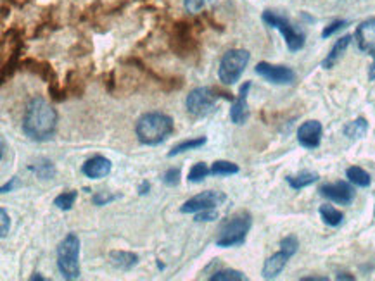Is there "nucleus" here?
I'll use <instances>...</instances> for the list:
<instances>
[{
    "mask_svg": "<svg viewBox=\"0 0 375 281\" xmlns=\"http://www.w3.org/2000/svg\"><path fill=\"white\" fill-rule=\"evenodd\" d=\"M57 270L64 280L80 278V238L75 233L64 236L57 247Z\"/></svg>",
    "mask_w": 375,
    "mask_h": 281,
    "instance_id": "obj_5",
    "label": "nucleus"
},
{
    "mask_svg": "<svg viewBox=\"0 0 375 281\" xmlns=\"http://www.w3.org/2000/svg\"><path fill=\"white\" fill-rule=\"evenodd\" d=\"M211 281H246L247 276L235 270H220L210 276Z\"/></svg>",
    "mask_w": 375,
    "mask_h": 281,
    "instance_id": "obj_29",
    "label": "nucleus"
},
{
    "mask_svg": "<svg viewBox=\"0 0 375 281\" xmlns=\"http://www.w3.org/2000/svg\"><path fill=\"white\" fill-rule=\"evenodd\" d=\"M263 21L268 24V26L275 28L279 30L282 36L285 38V43H287L289 51L291 52H297L304 47V35L301 33L299 30H296L287 19L282 18V16L275 14L272 11H264L263 12Z\"/></svg>",
    "mask_w": 375,
    "mask_h": 281,
    "instance_id": "obj_7",
    "label": "nucleus"
},
{
    "mask_svg": "<svg viewBox=\"0 0 375 281\" xmlns=\"http://www.w3.org/2000/svg\"><path fill=\"white\" fill-rule=\"evenodd\" d=\"M319 181V174L317 173H309V171H304V173L296 174V176H287V183L291 189L301 190L307 189V186L313 185V183Z\"/></svg>",
    "mask_w": 375,
    "mask_h": 281,
    "instance_id": "obj_22",
    "label": "nucleus"
},
{
    "mask_svg": "<svg viewBox=\"0 0 375 281\" xmlns=\"http://www.w3.org/2000/svg\"><path fill=\"white\" fill-rule=\"evenodd\" d=\"M239 166L230 161H215L211 166V174L213 176H230V174H237Z\"/></svg>",
    "mask_w": 375,
    "mask_h": 281,
    "instance_id": "obj_27",
    "label": "nucleus"
},
{
    "mask_svg": "<svg viewBox=\"0 0 375 281\" xmlns=\"http://www.w3.org/2000/svg\"><path fill=\"white\" fill-rule=\"evenodd\" d=\"M252 226V218L247 211H240L228 218L225 225L220 230L218 238H216V245L222 248L228 247H239L246 242V236L250 233Z\"/></svg>",
    "mask_w": 375,
    "mask_h": 281,
    "instance_id": "obj_4",
    "label": "nucleus"
},
{
    "mask_svg": "<svg viewBox=\"0 0 375 281\" xmlns=\"http://www.w3.org/2000/svg\"><path fill=\"white\" fill-rule=\"evenodd\" d=\"M149 190H150V185L148 181H142V185L138 186V195H145V193H149Z\"/></svg>",
    "mask_w": 375,
    "mask_h": 281,
    "instance_id": "obj_42",
    "label": "nucleus"
},
{
    "mask_svg": "<svg viewBox=\"0 0 375 281\" xmlns=\"http://www.w3.org/2000/svg\"><path fill=\"white\" fill-rule=\"evenodd\" d=\"M216 100H218V93H216L215 88L210 87L194 88V90L187 95L185 100L187 111L195 117H205L207 114L215 111Z\"/></svg>",
    "mask_w": 375,
    "mask_h": 281,
    "instance_id": "obj_8",
    "label": "nucleus"
},
{
    "mask_svg": "<svg viewBox=\"0 0 375 281\" xmlns=\"http://www.w3.org/2000/svg\"><path fill=\"white\" fill-rule=\"evenodd\" d=\"M346 176H348L349 183H353L354 186H361V189H366L370 185V174L366 173L365 169L358 168V166H351L348 171H346Z\"/></svg>",
    "mask_w": 375,
    "mask_h": 281,
    "instance_id": "obj_25",
    "label": "nucleus"
},
{
    "mask_svg": "<svg viewBox=\"0 0 375 281\" xmlns=\"http://www.w3.org/2000/svg\"><path fill=\"white\" fill-rule=\"evenodd\" d=\"M76 198H78V191H75V190L64 191V193L57 195L54 201V206L61 211H69V209H73V206H75Z\"/></svg>",
    "mask_w": 375,
    "mask_h": 281,
    "instance_id": "obj_28",
    "label": "nucleus"
},
{
    "mask_svg": "<svg viewBox=\"0 0 375 281\" xmlns=\"http://www.w3.org/2000/svg\"><path fill=\"white\" fill-rule=\"evenodd\" d=\"M301 281H329V278H325V276H304Z\"/></svg>",
    "mask_w": 375,
    "mask_h": 281,
    "instance_id": "obj_43",
    "label": "nucleus"
},
{
    "mask_svg": "<svg viewBox=\"0 0 375 281\" xmlns=\"http://www.w3.org/2000/svg\"><path fill=\"white\" fill-rule=\"evenodd\" d=\"M201 19H202V23L206 24V26L213 28V30H218L220 33H222V31H225V28H223V24L216 21L215 16L211 14V12H202V14H201Z\"/></svg>",
    "mask_w": 375,
    "mask_h": 281,
    "instance_id": "obj_36",
    "label": "nucleus"
},
{
    "mask_svg": "<svg viewBox=\"0 0 375 281\" xmlns=\"http://www.w3.org/2000/svg\"><path fill=\"white\" fill-rule=\"evenodd\" d=\"M369 132V123H366L365 117H358V120L351 121L344 126V135L351 140H358V138H364Z\"/></svg>",
    "mask_w": 375,
    "mask_h": 281,
    "instance_id": "obj_21",
    "label": "nucleus"
},
{
    "mask_svg": "<svg viewBox=\"0 0 375 281\" xmlns=\"http://www.w3.org/2000/svg\"><path fill=\"white\" fill-rule=\"evenodd\" d=\"M0 218H2V230H0V236H2V238H6L7 233H9V228H11L9 216H7L6 209L0 211Z\"/></svg>",
    "mask_w": 375,
    "mask_h": 281,
    "instance_id": "obj_39",
    "label": "nucleus"
},
{
    "mask_svg": "<svg viewBox=\"0 0 375 281\" xmlns=\"http://www.w3.org/2000/svg\"><path fill=\"white\" fill-rule=\"evenodd\" d=\"M289 259H291V255L285 254L284 250L277 252V254H273L272 258H268L264 260V266H263V278L275 280L277 276L284 271V267L287 266Z\"/></svg>",
    "mask_w": 375,
    "mask_h": 281,
    "instance_id": "obj_17",
    "label": "nucleus"
},
{
    "mask_svg": "<svg viewBox=\"0 0 375 281\" xmlns=\"http://www.w3.org/2000/svg\"><path fill=\"white\" fill-rule=\"evenodd\" d=\"M348 26V21H342V19H337V21L330 23L329 26L324 28V31H322V38H329V36H332L336 31L342 30V28Z\"/></svg>",
    "mask_w": 375,
    "mask_h": 281,
    "instance_id": "obj_34",
    "label": "nucleus"
},
{
    "mask_svg": "<svg viewBox=\"0 0 375 281\" xmlns=\"http://www.w3.org/2000/svg\"><path fill=\"white\" fill-rule=\"evenodd\" d=\"M256 75H260L262 78L275 85H289L296 78L294 71H292L291 68L273 66L270 63H260L258 66H256Z\"/></svg>",
    "mask_w": 375,
    "mask_h": 281,
    "instance_id": "obj_11",
    "label": "nucleus"
},
{
    "mask_svg": "<svg viewBox=\"0 0 375 281\" xmlns=\"http://www.w3.org/2000/svg\"><path fill=\"white\" fill-rule=\"evenodd\" d=\"M370 55L374 57V60H372V66H370V69H369V80L375 81V51Z\"/></svg>",
    "mask_w": 375,
    "mask_h": 281,
    "instance_id": "obj_41",
    "label": "nucleus"
},
{
    "mask_svg": "<svg viewBox=\"0 0 375 281\" xmlns=\"http://www.w3.org/2000/svg\"><path fill=\"white\" fill-rule=\"evenodd\" d=\"M354 38H356V43L358 47H360V51L372 54L375 51V18L361 23L360 26L356 28Z\"/></svg>",
    "mask_w": 375,
    "mask_h": 281,
    "instance_id": "obj_16",
    "label": "nucleus"
},
{
    "mask_svg": "<svg viewBox=\"0 0 375 281\" xmlns=\"http://www.w3.org/2000/svg\"><path fill=\"white\" fill-rule=\"evenodd\" d=\"M207 142L206 137H199V138H190V140H185V142H180L178 145H175L173 149L168 152V157H175L178 156V154H183V152H189V150H195V149H201V147H205Z\"/></svg>",
    "mask_w": 375,
    "mask_h": 281,
    "instance_id": "obj_23",
    "label": "nucleus"
},
{
    "mask_svg": "<svg viewBox=\"0 0 375 281\" xmlns=\"http://www.w3.org/2000/svg\"><path fill=\"white\" fill-rule=\"evenodd\" d=\"M337 280H349V281H353L354 276L349 275V272H339V275H337Z\"/></svg>",
    "mask_w": 375,
    "mask_h": 281,
    "instance_id": "obj_44",
    "label": "nucleus"
},
{
    "mask_svg": "<svg viewBox=\"0 0 375 281\" xmlns=\"http://www.w3.org/2000/svg\"><path fill=\"white\" fill-rule=\"evenodd\" d=\"M21 69L31 73V75H36L40 80H43L48 85L59 83L54 66L51 63H47V60H36L34 57H24L21 60Z\"/></svg>",
    "mask_w": 375,
    "mask_h": 281,
    "instance_id": "obj_12",
    "label": "nucleus"
},
{
    "mask_svg": "<svg viewBox=\"0 0 375 281\" xmlns=\"http://www.w3.org/2000/svg\"><path fill=\"white\" fill-rule=\"evenodd\" d=\"M57 128V112L42 97H35L26 105L23 117L24 135L35 142H47L54 137Z\"/></svg>",
    "mask_w": 375,
    "mask_h": 281,
    "instance_id": "obj_1",
    "label": "nucleus"
},
{
    "mask_svg": "<svg viewBox=\"0 0 375 281\" xmlns=\"http://www.w3.org/2000/svg\"><path fill=\"white\" fill-rule=\"evenodd\" d=\"M351 38H353L351 35H344V36H341V38L337 40L336 43H334L332 51L329 52V55L324 59V63H322V68L330 69V68L336 66L337 60L341 59L342 54H344V52H346V48H348V47H349V43H351Z\"/></svg>",
    "mask_w": 375,
    "mask_h": 281,
    "instance_id": "obj_19",
    "label": "nucleus"
},
{
    "mask_svg": "<svg viewBox=\"0 0 375 281\" xmlns=\"http://www.w3.org/2000/svg\"><path fill=\"white\" fill-rule=\"evenodd\" d=\"M31 281H35V280H38V281H46V278H43V276L42 275H38V272H35V275L34 276H31V278H30Z\"/></svg>",
    "mask_w": 375,
    "mask_h": 281,
    "instance_id": "obj_45",
    "label": "nucleus"
},
{
    "mask_svg": "<svg viewBox=\"0 0 375 281\" xmlns=\"http://www.w3.org/2000/svg\"><path fill=\"white\" fill-rule=\"evenodd\" d=\"M109 259H111L113 266L121 271H132L138 264V255L133 254V252L114 250L109 254Z\"/></svg>",
    "mask_w": 375,
    "mask_h": 281,
    "instance_id": "obj_20",
    "label": "nucleus"
},
{
    "mask_svg": "<svg viewBox=\"0 0 375 281\" xmlns=\"http://www.w3.org/2000/svg\"><path fill=\"white\" fill-rule=\"evenodd\" d=\"M251 90V81H246V83L240 87L237 99L234 100L230 109V120L234 124H244L250 117V109H247V95H250Z\"/></svg>",
    "mask_w": 375,
    "mask_h": 281,
    "instance_id": "obj_14",
    "label": "nucleus"
},
{
    "mask_svg": "<svg viewBox=\"0 0 375 281\" xmlns=\"http://www.w3.org/2000/svg\"><path fill=\"white\" fill-rule=\"evenodd\" d=\"M30 171H34L38 178H42V180H51V178H54L56 174V168L54 164H52L48 159H42V161H38L36 164H31Z\"/></svg>",
    "mask_w": 375,
    "mask_h": 281,
    "instance_id": "obj_26",
    "label": "nucleus"
},
{
    "mask_svg": "<svg viewBox=\"0 0 375 281\" xmlns=\"http://www.w3.org/2000/svg\"><path fill=\"white\" fill-rule=\"evenodd\" d=\"M207 174H211V168H207L205 162H197L189 171V181L190 183H201Z\"/></svg>",
    "mask_w": 375,
    "mask_h": 281,
    "instance_id": "obj_30",
    "label": "nucleus"
},
{
    "mask_svg": "<svg viewBox=\"0 0 375 281\" xmlns=\"http://www.w3.org/2000/svg\"><path fill=\"white\" fill-rule=\"evenodd\" d=\"M103 85L109 93L114 92V88H116V75H114V71H109L103 75Z\"/></svg>",
    "mask_w": 375,
    "mask_h": 281,
    "instance_id": "obj_38",
    "label": "nucleus"
},
{
    "mask_svg": "<svg viewBox=\"0 0 375 281\" xmlns=\"http://www.w3.org/2000/svg\"><path fill=\"white\" fill-rule=\"evenodd\" d=\"M116 198H118V195L109 193V191H96V193L92 195V203L97 207H103V206H108V203L114 202Z\"/></svg>",
    "mask_w": 375,
    "mask_h": 281,
    "instance_id": "obj_32",
    "label": "nucleus"
},
{
    "mask_svg": "<svg viewBox=\"0 0 375 281\" xmlns=\"http://www.w3.org/2000/svg\"><path fill=\"white\" fill-rule=\"evenodd\" d=\"M18 181H19V180H18V176H14L9 183H7V185H4V186H2V190H0V191H2V193H9V191L14 190V186L18 185Z\"/></svg>",
    "mask_w": 375,
    "mask_h": 281,
    "instance_id": "obj_40",
    "label": "nucleus"
},
{
    "mask_svg": "<svg viewBox=\"0 0 375 281\" xmlns=\"http://www.w3.org/2000/svg\"><path fill=\"white\" fill-rule=\"evenodd\" d=\"M322 133H324V129H322L319 121H307L297 129V142L304 149H317L322 142Z\"/></svg>",
    "mask_w": 375,
    "mask_h": 281,
    "instance_id": "obj_13",
    "label": "nucleus"
},
{
    "mask_svg": "<svg viewBox=\"0 0 375 281\" xmlns=\"http://www.w3.org/2000/svg\"><path fill=\"white\" fill-rule=\"evenodd\" d=\"M140 2H144V0H140Z\"/></svg>",
    "mask_w": 375,
    "mask_h": 281,
    "instance_id": "obj_48",
    "label": "nucleus"
},
{
    "mask_svg": "<svg viewBox=\"0 0 375 281\" xmlns=\"http://www.w3.org/2000/svg\"><path fill=\"white\" fill-rule=\"evenodd\" d=\"M6 18H7V7L4 6L2 7V21H6Z\"/></svg>",
    "mask_w": 375,
    "mask_h": 281,
    "instance_id": "obj_46",
    "label": "nucleus"
},
{
    "mask_svg": "<svg viewBox=\"0 0 375 281\" xmlns=\"http://www.w3.org/2000/svg\"><path fill=\"white\" fill-rule=\"evenodd\" d=\"M297 248H299V242H297V238L294 235H289L285 236V238L280 242V250H284L287 255H294L297 252Z\"/></svg>",
    "mask_w": 375,
    "mask_h": 281,
    "instance_id": "obj_31",
    "label": "nucleus"
},
{
    "mask_svg": "<svg viewBox=\"0 0 375 281\" xmlns=\"http://www.w3.org/2000/svg\"><path fill=\"white\" fill-rule=\"evenodd\" d=\"M218 219V213L215 209H206L201 211V213H195V221L197 223H210Z\"/></svg>",
    "mask_w": 375,
    "mask_h": 281,
    "instance_id": "obj_37",
    "label": "nucleus"
},
{
    "mask_svg": "<svg viewBox=\"0 0 375 281\" xmlns=\"http://www.w3.org/2000/svg\"><path fill=\"white\" fill-rule=\"evenodd\" d=\"M113 164L108 157L104 156H93L92 159H88L87 162L81 168V173L85 174L91 180H101V178H106L109 173H111Z\"/></svg>",
    "mask_w": 375,
    "mask_h": 281,
    "instance_id": "obj_15",
    "label": "nucleus"
},
{
    "mask_svg": "<svg viewBox=\"0 0 375 281\" xmlns=\"http://www.w3.org/2000/svg\"><path fill=\"white\" fill-rule=\"evenodd\" d=\"M250 52L244 48H232L220 60L218 78L223 85H234L242 76L244 69L250 63Z\"/></svg>",
    "mask_w": 375,
    "mask_h": 281,
    "instance_id": "obj_6",
    "label": "nucleus"
},
{
    "mask_svg": "<svg viewBox=\"0 0 375 281\" xmlns=\"http://www.w3.org/2000/svg\"><path fill=\"white\" fill-rule=\"evenodd\" d=\"M227 201V195L223 191H215V190H206L202 193L195 195V197L189 198L183 206L180 207V213L183 214H195L201 213L206 209H216L218 206H222Z\"/></svg>",
    "mask_w": 375,
    "mask_h": 281,
    "instance_id": "obj_9",
    "label": "nucleus"
},
{
    "mask_svg": "<svg viewBox=\"0 0 375 281\" xmlns=\"http://www.w3.org/2000/svg\"><path fill=\"white\" fill-rule=\"evenodd\" d=\"M319 191L322 197L329 198L330 202L339 203V206H349L354 198L353 186L346 181L327 183V185H322Z\"/></svg>",
    "mask_w": 375,
    "mask_h": 281,
    "instance_id": "obj_10",
    "label": "nucleus"
},
{
    "mask_svg": "<svg viewBox=\"0 0 375 281\" xmlns=\"http://www.w3.org/2000/svg\"><path fill=\"white\" fill-rule=\"evenodd\" d=\"M205 26L206 24L202 23L201 18L178 19V21L171 23L168 31L170 51L180 59H190V57L197 55L201 51L197 33L205 30Z\"/></svg>",
    "mask_w": 375,
    "mask_h": 281,
    "instance_id": "obj_2",
    "label": "nucleus"
},
{
    "mask_svg": "<svg viewBox=\"0 0 375 281\" xmlns=\"http://www.w3.org/2000/svg\"><path fill=\"white\" fill-rule=\"evenodd\" d=\"M320 218L322 221L325 223L327 226H339L342 221H344V214L341 213V211H337L336 207L332 206H322L320 207Z\"/></svg>",
    "mask_w": 375,
    "mask_h": 281,
    "instance_id": "obj_24",
    "label": "nucleus"
},
{
    "mask_svg": "<svg viewBox=\"0 0 375 281\" xmlns=\"http://www.w3.org/2000/svg\"><path fill=\"white\" fill-rule=\"evenodd\" d=\"M63 88H64V92L68 93V99L69 97H76V99H80V97H83V93H85V81L78 75V71H75V69H69V71L66 73V78H64Z\"/></svg>",
    "mask_w": 375,
    "mask_h": 281,
    "instance_id": "obj_18",
    "label": "nucleus"
},
{
    "mask_svg": "<svg viewBox=\"0 0 375 281\" xmlns=\"http://www.w3.org/2000/svg\"><path fill=\"white\" fill-rule=\"evenodd\" d=\"M173 120L163 112H148L137 121L135 135L144 145H160L173 133Z\"/></svg>",
    "mask_w": 375,
    "mask_h": 281,
    "instance_id": "obj_3",
    "label": "nucleus"
},
{
    "mask_svg": "<svg viewBox=\"0 0 375 281\" xmlns=\"http://www.w3.org/2000/svg\"><path fill=\"white\" fill-rule=\"evenodd\" d=\"M180 178H182L180 169L170 168L165 174H163V183H165L166 186H177L178 183H180Z\"/></svg>",
    "mask_w": 375,
    "mask_h": 281,
    "instance_id": "obj_33",
    "label": "nucleus"
},
{
    "mask_svg": "<svg viewBox=\"0 0 375 281\" xmlns=\"http://www.w3.org/2000/svg\"><path fill=\"white\" fill-rule=\"evenodd\" d=\"M31 0H19V7H23V6H26V4H30Z\"/></svg>",
    "mask_w": 375,
    "mask_h": 281,
    "instance_id": "obj_47",
    "label": "nucleus"
},
{
    "mask_svg": "<svg viewBox=\"0 0 375 281\" xmlns=\"http://www.w3.org/2000/svg\"><path fill=\"white\" fill-rule=\"evenodd\" d=\"M207 0H183V6H185V11L189 14H197L205 9Z\"/></svg>",
    "mask_w": 375,
    "mask_h": 281,
    "instance_id": "obj_35",
    "label": "nucleus"
}]
</instances>
